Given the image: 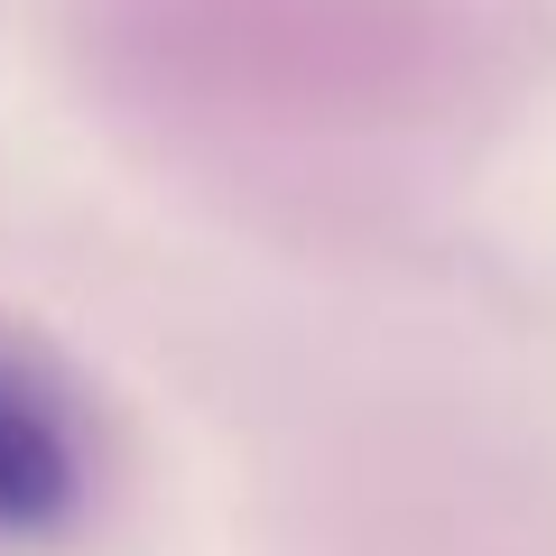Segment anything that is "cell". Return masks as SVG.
Here are the masks:
<instances>
[{"label":"cell","mask_w":556,"mask_h":556,"mask_svg":"<svg viewBox=\"0 0 556 556\" xmlns=\"http://www.w3.org/2000/svg\"><path fill=\"white\" fill-rule=\"evenodd\" d=\"M84 501H93V445L65 380L38 353L0 343V547L65 538Z\"/></svg>","instance_id":"obj_1"}]
</instances>
